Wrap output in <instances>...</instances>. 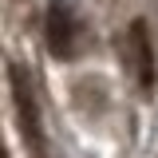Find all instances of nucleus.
I'll return each instance as SVG.
<instances>
[{
  "mask_svg": "<svg viewBox=\"0 0 158 158\" xmlns=\"http://www.w3.org/2000/svg\"><path fill=\"white\" fill-rule=\"evenodd\" d=\"M123 63H127V71H135L138 91H142V95H154L158 59H154V40H150L146 20H135V24L123 32Z\"/></svg>",
  "mask_w": 158,
  "mask_h": 158,
  "instance_id": "nucleus-2",
  "label": "nucleus"
},
{
  "mask_svg": "<svg viewBox=\"0 0 158 158\" xmlns=\"http://www.w3.org/2000/svg\"><path fill=\"white\" fill-rule=\"evenodd\" d=\"M8 87H12V107H16V123H20L24 142H28V154L48 158V127H44V111H40V99H36L28 67L12 63L8 67Z\"/></svg>",
  "mask_w": 158,
  "mask_h": 158,
  "instance_id": "nucleus-1",
  "label": "nucleus"
},
{
  "mask_svg": "<svg viewBox=\"0 0 158 158\" xmlns=\"http://www.w3.org/2000/svg\"><path fill=\"white\" fill-rule=\"evenodd\" d=\"M0 158H8V154H4V142H0Z\"/></svg>",
  "mask_w": 158,
  "mask_h": 158,
  "instance_id": "nucleus-4",
  "label": "nucleus"
},
{
  "mask_svg": "<svg viewBox=\"0 0 158 158\" xmlns=\"http://www.w3.org/2000/svg\"><path fill=\"white\" fill-rule=\"evenodd\" d=\"M44 40H48V52L56 59H75L79 56V20L63 0L48 4V12H44Z\"/></svg>",
  "mask_w": 158,
  "mask_h": 158,
  "instance_id": "nucleus-3",
  "label": "nucleus"
}]
</instances>
